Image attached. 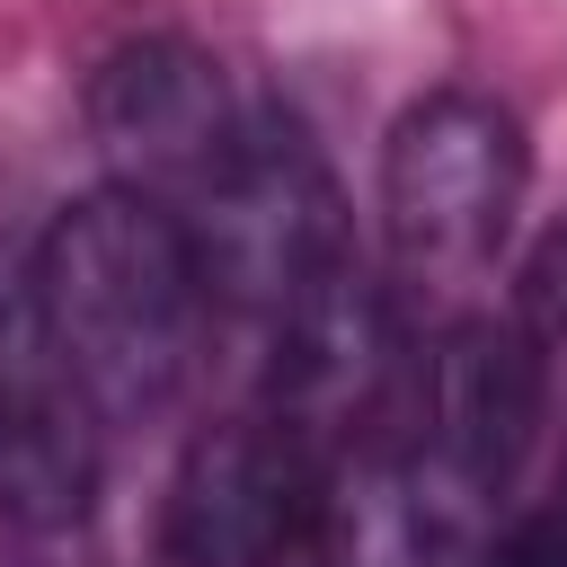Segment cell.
Returning <instances> with one entry per match:
<instances>
[{"label": "cell", "mask_w": 567, "mask_h": 567, "mask_svg": "<svg viewBox=\"0 0 567 567\" xmlns=\"http://www.w3.org/2000/svg\"><path fill=\"white\" fill-rule=\"evenodd\" d=\"M27 275L97 425H133L177 399V381L195 372L204 319H213L177 204L106 177L97 195L44 221V239L27 248Z\"/></svg>", "instance_id": "1"}, {"label": "cell", "mask_w": 567, "mask_h": 567, "mask_svg": "<svg viewBox=\"0 0 567 567\" xmlns=\"http://www.w3.org/2000/svg\"><path fill=\"white\" fill-rule=\"evenodd\" d=\"M177 221H186L204 301L230 310V319H257L266 337H275L337 266H354L346 204H337L319 151H310L292 124H266V115H248L239 151L177 204Z\"/></svg>", "instance_id": "2"}, {"label": "cell", "mask_w": 567, "mask_h": 567, "mask_svg": "<svg viewBox=\"0 0 567 567\" xmlns=\"http://www.w3.org/2000/svg\"><path fill=\"white\" fill-rule=\"evenodd\" d=\"M532 186L523 124L478 89L416 97L381 142V239L390 266L425 292H461L496 266Z\"/></svg>", "instance_id": "3"}, {"label": "cell", "mask_w": 567, "mask_h": 567, "mask_svg": "<svg viewBox=\"0 0 567 567\" xmlns=\"http://www.w3.org/2000/svg\"><path fill=\"white\" fill-rule=\"evenodd\" d=\"M319 496H328V452L275 416L239 408L213 416L159 496V558L168 567H292L319 540Z\"/></svg>", "instance_id": "4"}, {"label": "cell", "mask_w": 567, "mask_h": 567, "mask_svg": "<svg viewBox=\"0 0 567 567\" xmlns=\"http://www.w3.org/2000/svg\"><path fill=\"white\" fill-rule=\"evenodd\" d=\"M89 133L115 168V186H142L159 204H186L248 133L221 62L186 35H133L89 80Z\"/></svg>", "instance_id": "5"}, {"label": "cell", "mask_w": 567, "mask_h": 567, "mask_svg": "<svg viewBox=\"0 0 567 567\" xmlns=\"http://www.w3.org/2000/svg\"><path fill=\"white\" fill-rule=\"evenodd\" d=\"M97 487V408L71 381L35 275L18 248H0V514L9 523H80Z\"/></svg>", "instance_id": "6"}, {"label": "cell", "mask_w": 567, "mask_h": 567, "mask_svg": "<svg viewBox=\"0 0 567 567\" xmlns=\"http://www.w3.org/2000/svg\"><path fill=\"white\" fill-rule=\"evenodd\" d=\"M549 416V381L514 319H452L416 372V434L408 452L461 487L470 505H496Z\"/></svg>", "instance_id": "7"}, {"label": "cell", "mask_w": 567, "mask_h": 567, "mask_svg": "<svg viewBox=\"0 0 567 567\" xmlns=\"http://www.w3.org/2000/svg\"><path fill=\"white\" fill-rule=\"evenodd\" d=\"M505 319L523 328V346H532V363H540V381H549V399H558V390H567V221H549V230L532 239Z\"/></svg>", "instance_id": "8"}, {"label": "cell", "mask_w": 567, "mask_h": 567, "mask_svg": "<svg viewBox=\"0 0 567 567\" xmlns=\"http://www.w3.org/2000/svg\"><path fill=\"white\" fill-rule=\"evenodd\" d=\"M478 567H567V487H558L549 505H532L523 523H505V532L478 549Z\"/></svg>", "instance_id": "9"}]
</instances>
